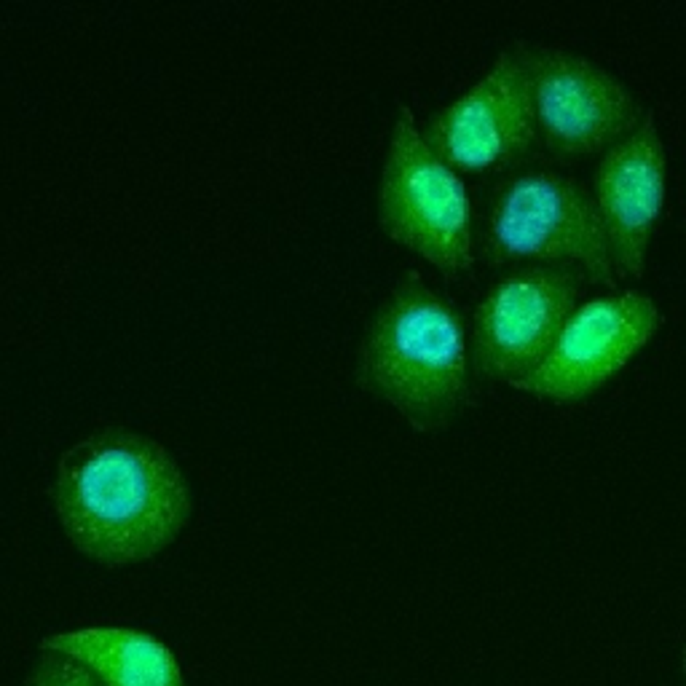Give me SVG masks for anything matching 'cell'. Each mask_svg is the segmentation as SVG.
<instances>
[{"mask_svg": "<svg viewBox=\"0 0 686 686\" xmlns=\"http://www.w3.org/2000/svg\"><path fill=\"white\" fill-rule=\"evenodd\" d=\"M52 504L70 544L100 566L151 561L193 514L180 462L164 443L129 427L94 429L62 450Z\"/></svg>", "mask_w": 686, "mask_h": 686, "instance_id": "6da1fadb", "label": "cell"}, {"mask_svg": "<svg viewBox=\"0 0 686 686\" xmlns=\"http://www.w3.org/2000/svg\"><path fill=\"white\" fill-rule=\"evenodd\" d=\"M528 70L536 129L552 153H603L643 121L630 84L603 62L561 43L517 40Z\"/></svg>", "mask_w": 686, "mask_h": 686, "instance_id": "5b68a950", "label": "cell"}, {"mask_svg": "<svg viewBox=\"0 0 686 686\" xmlns=\"http://www.w3.org/2000/svg\"><path fill=\"white\" fill-rule=\"evenodd\" d=\"M488 263L574 266L590 282L614 284V260L593 190L555 169H520L498 183L482 220Z\"/></svg>", "mask_w": 686, "mask_h": 686, "instance_id": "3957f363", "label": "cell"}, {"mask_svg": "<svg viewBox=\"0 0 686 686\" xmlns=\"http://www.w3.org/2000/svg\"><path fill=\"white\" fill-rule=\"evenodd\" d=\"M662 311L649 292L593 295L561 325L539 365L512 386L549 399H579L622 370L657 333Z\"/></svg>", "mask_w": 686, "mask_h": 686, "instance_id": "52a82bcc", "label": "cell"}, {"mask_svg": "<svg viewBox=\"0 0 686 686\" xmlns=\"http://www.w3.org/2000/svg\"><path fill=\"white\" fill-rule=\"evenodd\" d=\"M354 381L421 432L448 427L472 399L469 330L459 303L418 268H405L367 319Z\"/></svg>", "mask_w": 686, "mask_h": 686, "instance_id": "7a4b0ae2", "label": "cell"}, {"mask_svg": "<svg viewBox=\"0 0 686 686\" xmlns=\"http://www.w3.org/2000/svg\"><path fill=\"white\" fill-rule=\"evenodd\" d=\"M40 649L84 662L102 686H185L174 652L137 627L89 625L46 635Z\"/></svg>", "mask_w": 686, "mask_h": 686, "instance_id": "30bf717a", "label": "cell"}, {"mask_svg": "<svg viewBox=\"0 0 686 686\" xmlns=\"http://www.w3.org/2000/svg\"><path fill=\"white\" fill-rule=\"evenodd\" d=\"M528 70L517 43L496 54L491 68L459 97L421 123L434 153L456 169L480 172L523 155L536 139Z\"/></svg>", "mask_w": 686, "mask_h": 686, "instance_id": "ba28073f", "label": "cell"}, {"mask_svg": "<svg viewBox=\"0 0 686 686\" xmlns=\"http://www.w3.org/2000/svg\"><path fill=\"white\" fill-rule=\"evenodd\" d=\"M681 676H684V686H686V646L684 652H681Z\"/></svg>", "mask_w": 686, "mask_h": 686, "instance_id": "7c38bea8", "label": "cell"}, {"mask_svg": "<svg viewBox=\"0 0 686 686\" xmlns=\"http://www.w3.org/2000/svg\"><path fill=\"white\" fill-rule=\"evenodd\" d=\"M24 686H102L84 662L62 652L40 649L38 660L24 678Z\"/></svg>", "mask_w": 686, "mask_h": 686, "instance_id": "8fae6325", "label": "cell"}, {"mask_svg": "<svg viewBox=\"0 0 686 686\" xmlns=\"http://www.w3.org/2000/svg\"><path fill=\"white\" fill-rule=\"evenodd\" d=\"M668 153L654 110L614 145L593 169V199L609 236L617 274L638 276L646 266L657 218L665 204Z\"/></svg>", "mask_w": 686, "mask_h": 686, "instance_id": "9c48e42d", "label": "cell"}, {"mask_svg": "<svg viewBox=\"0 0 686 686\" xmlns=\"http://www.w3.org/2000/svg\"><path fill=\"white\" fill-rule=\"evenodd\" d=\"M587 276L574 266L520 263L482 292L469 327L472 373L514 383L547 354Z\"/></svg>", "mask_w": 686, "mask_h": 686, "instance_id": "8992f818", "label": "cell"}, {"mask_svg": "<svg viewBox=\"0 0 686 686\" xmlns=\"http://www.w3.org/2000/svg\"><path fill=\"white\" fill-rule=\"evenodd\" d=\"M376 218L389 239L445 274L475 263L472 199L456 167L429 148L416 113L397 105L376 188Z\"/></svg>", "mask_w": 686, "mask_h": 686, "instance_id": "277c9868", "label": "cell"}]
</instances>
